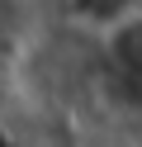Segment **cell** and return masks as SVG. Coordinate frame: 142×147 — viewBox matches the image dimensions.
Segmentation results:
<instances>
[{
    "mask_svg": "<svg viewBox=\"0 0 142 147\" xmlns=\"http://www.w3.org/2000/svg\"><path fill=\"white\" fill-rule=\"evenodd\" d=\"M66 14L81 24L85 33L104 38L109 29H118L123 19L142 14V0H66Z\"/></svg>",
    "mask_w": 142,
    "mask_h": 147,
    "instance_id": "2",
    "label": "cell"
},
{
    "mask_svg": "<svg viewBox=\"0 0 142 147\" xmlns=\"http://www.w3.org/2000/svg\"><path fill=\"white\" fill-rule=\"evenodd\" d=\"M100 43H104V52H109V67H114V76H118V86L142 105V14L123 19L118 29H109Z\"/></svg>",
    "mask_w": 142,
    "mask_h": 147,
    "instance_id": "1",
    "label": "cell"
}]
</instances>
